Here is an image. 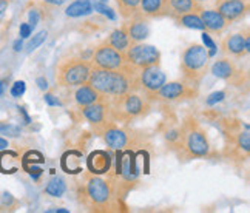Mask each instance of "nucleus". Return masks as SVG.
<instances>
[{
    "instance_id": "10",
    "label": "nucleus",
    "mask_w": 250,
    "mask_h": 213,
    "mask_svg": "<svg viewBox=\"0 0 250 213\" xmlns=\"http://www.w3.org/2000/svg\"><path fill=\"white\" fill-rule=\"evenodd\" d=\"M196 93L198 90L191 88V86L186 85L184 82H166L153 96H156L161 101L173 102L179 99L193 98V96H196Z\"/></svg>"
},
{
    "instance_id": "41",
    "label": "nucleus",
    "mask_w": 250,
    "mask_h": 213,
    "mask_svg": "<svg viewBox=\"0 0 250 213\" xmlns=\"http://www.w3.org/2000/svg\"><path fill=\"white\" fill-rule=\"evenodd\" d=\"M6 9H8V0H0V21L5 17Z\"/></svg>"
},
{
    "instance_id": "8",
    "label": "nucleus",
    "mask_w": 250,
    "mask_h": 213,
    "mask_svg": "<svg viewBox=\"0 0 250 213\" xmlns=\"http://www.w3.org/2000/svg\"><path fill=\"white\" fill-rule=\"evenodd\" d=\"M125 65L124 54L114 50L107 42H104L101 46L96 48L91 59L93 68H102V70H119Z\"/></svg>"
},
{
    "instance_id": "9",
    "label": "nucleus",
    "mask_w": 250,
    "mask_h": 213,
    "mask_svg": "<svg viewBox=\"0 0 250 213\" xmlns=\"http://www.w3.org/2000/svg\"><path fill=\"white\" fill-rule=\"evenodd\" d=\"M166 73L159 68V65H151L139 70V88H142L150 96L155 94L166 84Z\"/></svg>"
},
{
    "instance_id": "23",
    "label": "nucleus",
    "mask_w": 250,
    "mask_h": 213,
    "mask_svg": "<svg viewBox=\"0 0 250 213\" xmlns=\"http://www.w3.org/2000/svg\"><path fill=\"white\" fill-rule=\"evenodd\" d=\"M105 42H107L110 46H113L114 50H118L119 53H124L125 50H127L131 42H130V37H128L127 26H125V23H124L122 28H119V30H114Z\"/></svg>"
},
{
    "instance_id": "38",
    "label": "nucleus",
    "mask_w": 250,
    "mask_h": 213,
    "mask_svg": "<svg viewBox=\"0 0 250 213\" xmlns=\"http://www.w3.org/2000/svg\"><path fill=\"white\" fill-rule=\"evenodd\" d=\"M28 173H30V175L34 178V179H37V178H39L41 175H42V169H39V167H34V164H33V166H31V164H30V166H25L23 167Z\"/></svg>"
},
{
    "instance_id": "18",
    "label": "nucleus",
    "mask_w": 250,
    "mask_h": 213,
    "mask_svg": "<svg viewBox=\"0 0 250 213\" xmlns=\"http://www.w3.org/2000/svg\"><path fill=\"white\" fill-rule=\"evenodd\" d=\"M102 134H104L105 144H107L108 147L113 149V150H122L128 142L127 133H125L124 130H121V128H118V127H114L113 122L108 125V127H105L102 130Z\"/></svg>"
},
{
    "instance_id": "11",
    "label": "nucleus",
    "mask_w": 250,
    "mask_h": 213,
    "mask_svg": "<svg viewBox=\"0 0 250 213\" xmlns=\"http://www.w3.org/2000/svg\"><path fill=\"white\" fill-rule=\"evenodd\" d=\"M211 74L218 79H223L232 85H236L243 81V71L238 68L232 59H219L210 68Z\"/></svg>"
},
{
    "instance_id": "7",
    "label": "nucleus",
    "mask_w": 250,
    "mask_h": 213,
    "mask_svg": "<svg viewBox=\"0 0 250 213\" xmlns=\"http://www.w3.org/2000/svg\"><path fill=\"white\" fill-rule=\"evenodd\" d=\"M122 54L125 64H128L136 70H142L146 66H151V65H159L161 61V53L156 46L146 45L141 42L130 43Z\"/></svg>"
},
{
    "instance_id": "35",
    "label": "nucleus",
    "mask_w": 250,
    "mask_h": 213,
    "mask_svg": "<svg viewBox=\"0 0 250 213\" xmlns=\"http://www.w3.org/2000/svg\"><path fill=\"white\" fill-rule=\"evenodd\" d=\"M224 98H226V91H215V93H211L208 96L206 104L207 105H215V104H218L221 101H224Z\"/></svg>"
},
{
    "instance_id": "19",
    "label": "nucleus",
    "mask_w": 250,
    "mask_h": 213,
    "mask_svg": "<svg viewBox=\"0 0 250 213\" xmlns=\"http://www.w3.org/2000/svg\"><path fill=\"white\" fill-rule=\"evenodd\" d=\"M249 36L243 34H232L226 37L223 41V50L230 57H241L243 54H247L246 51V41Z\"/></svg>"
},
{
    "instance_id": "20",
    "label": "nucleus",
    "mask_w": 250,
    "mask_h": 213,
    "mask_svg": "<svg viewBox=\"0 0 250 213\" xmlns=\"http://www.w3.org/2000/svg\"><path fill=\"white\" fill-rule=\"evenodd\" d=\"M125 26H127V33L131 43L144 42L150 34V28L144 19H134V21L125 23Z\"/></svg>"
},
{
    "instance_id": "21",
    "label": "nucleus",
    "mask_w": 250,
    "mask_h": 213,
    "mask_svg": "<svg viewBox=\"0 0 250 213\" xmlns=\"http://www.w3.org/2000/svg\"><path fill=\"white\" fill-rule=\"evenodd\" d=\"M138 11L142 17L166 16V0H139Z\"/></svg>"
},
{
    "instance_id": "28",
    "label": "nucleus",
    "mask_w": 250,
    "mask_h": 213,
    "mask_svg": "<svg viewBox=\"0 0 250 213\" xmlns=\"http://www.w3.org/2000/svg\"><path fill=\"white\" fill-rule=\"evenodd\" d=\"M116 3H118V8H119L122 17H125V19L136 14L138 8H139V0H116Z\"/></svg>"
},
{
    "instance_id": "2",
    "label": "nucleus",
    "mask_w": 250,
    "mask_h": 213,
    "mask_svg": "<svg viewBox=\"0 0 250 213\" xmlns=\"http://www.w3.org/2000/svg\"><path fill=\"white\" fill-rule=\"evenodd\" d=\"M173 149H178L179 159H195L206 158L210 151V144L207 134L196 119L187 118L178 128V139L171 144Z\"/></svg>"
},
{
    "instance_id": "36",
    "label": "nucleus",
    "mask_w": 250,
    "mask_h": 213,
    "mask_svg": "<svg viewBox=\"0 0 250 213\" xmlns=\"http://www.w3.org/2000/svg\"><path fill=\"white\" fill-rule=\"evenodd\" d=\"M203 41H204V43H206V48H208L207 51H208L210 57H211V56H215V53H216V45H215V42L210 39V36H208L207 31H204V34H203Z\"/></svg>"
},
{
    "instance_id": "14",
    "label": "nucleus",
    "mask_w": 250,
    "mask_h": 213,
    "mask_svg": "<svg viewBox=\"0 0 250 213\" xmlns=\"http://www.w3.org/2000/svg\"><path fill=\"white\" fill-rule=\"evenodd\" d=\"M118 166H116V173L118 176H122L125 181H134L138 176V166H136V159H134V154L130 151L121 153L118 150Z\"/></svg>"
},
{
    "instance_id": "45",
    "label": "nucleus",
    "mask_w": 250,
    "mask_h": 213,
    "mask_svg": "<svg viewBox=\"0 0 250 213\" xmlns=\"http://www.w3.org/2000/svg\"><path fill=\"white\" fill-rule=\"evenodd\" d=\"M19 111H21L22 114H23V119H25V124H30L31 122V119H30V116L26 114V111H25V108L23 106H19Z\"/></svg>"
},
{
    "instance_id": "15",
    "label": "nucleus",
    "mask_w": 250,
    "mask_h": 213,
    "mask_svg": "<svg viewBox=\"0 0 250 213\" xmlns=\"http://www.w3.org/2000/svg\"><path fill=\"white\" fill-rule=\"evenodd\" d=\"M199 17H201V21H203L204 30L211 34L223 33L229 23L223 16H221L218 11H213V9H201Z\"/></svg>"
},
{
    "instance_id": "5",
    "label": "nucleus",
    "mask_w": 250,
    "mask_h": 213,
    "mask_svg": "<svg viewBox=\"0 0 250 213\" xmlns=\"http://www.w3.org/2000/svg\"><path fill=\"white\" fill-rule=\"evenodd\" d=\"M91 70V62L81 59V57L62 59L56 65V82L62 86H68V88L79 86L88 82Z\"/></svg>"
},
{
    "instance_id": "32",
    "label": "nucleus",
    "mask_w": 250,
    "mask_h": 213,
    "mask_svg": "<svg viewBox=\"0 0 250 213\" xmlns=\"http://www.w3.org/2000/svg\"><path fill=\"white\" fill-rule=\"evenodd\" d=\"M43 156L39 151H28L23 159H22V166H30V164H36V162H43Z\"/></svg>"
},
{
    "instance_id": "13",
    "label": "nucleus",
    "mask_w": 250,
    "mask_h": 213,
    "mask_svg": "<svg viewBox=\"0 0 250 213\" xmlns=\"http://www.w3.org/2000/svg\"><path fill=\"white\" fill-rule=\"evenodd\" d=\"M218 13L223 16L229 23L241 19L247 13V3L244 0H218Z\"/></svg>"
},
{
    "instance_id": "1",
    "label": "nucleus",
    "mask_w": 250,
    "mask_h": 213,
    "mask_svg": "<svg viewBox=\"0 0 250 213\" xmlns=\"http://www.w3.org/2000/svg\"><path fill=\"white\" fill-rule=\"evenodd\" d=\"M86 84L104 98H116L139 88V70L133 68L128 64L119 70L93 68Z\"/></svg>"
},
{
    "instance_id": "29",
    "label": "nucleus",
    "mask_w": 250,
    "mask_h": 213,
    "mask_svg": "<svg viewBox=\"0 0 250 213\" xmlns=\"http://www.w3.org/2000/svg\"><path fill=\"white\" fill-rule=\"evenodd\" d=\"M0 134H5L9 138H19L22 134L21 127H17L14 124H8V122H0Z\"/></svg>"
},
{
    "instance_id": "37",
    "label": "nucleus",
    "mask_w": 250,
    "mask_h": 213,
    "mask_svg": "<svg viewBox=\"0 0 250 213\" xmlns=\"http://www.w3.org/2000/svg\"><path fill=\"white\" fill-rule=\"evenodd\" d=\"M2 204L5 206V207H13L14 204H16V199H14V196L11 195V193H8V192H5L3 195H2Z\"/></svg>"
},
{
    "instance_id": "43",
    "label": "nucleus",
    "mask_w": 250,
    "mask_h": 213,
    "mask_svg": "<svg viewBox=\"0 0 250 213\" xmlns=\"http://www.w3.org/2000/svg\"><path fill=\"white\" fill-rule=\"evenodd\" d=\"M22 48H23V42L21 41V39H17V41L13 43V50L19 53V51H22Z\"/></svg>"
},
{
    "instance_id": "34",
    "label": "nucleus",
    "mask_w": 250,
    "mask_h": 213,
    "mask_svg": "<svg viewBox=\"0 0 250 213\" xmlns=\"http://www.w3.org/2000/svg\"><path fill=\"white\" fill-rule=\"evenodd\" d=\"M25 90H26L25 82L23 81H17L11 86V96H13V98H21V96H23Z\"/></svg>"
},
{
    "instance_id": "42",
    "label": "nucleus",
    "mask_w": 250,
    "mask_h": 213,
    "mask_svg": "<svg viewBox=\"0 0 250 213\" xmlns=\"http://www.w3.org/2000/svg\"><path fill=\"white\" fill-rule=\"evenodd\" d=\"M36 84H37V86H39L42 91H45L48 88V82H46V79H43V77H37Z\"/></svg>"
},
{
    "instance_id": "27",
    "label": "nucleus",
    "mask_w": 250,
    "mask_h": 213,
    "mask_svg": "<svg viewBox=\"0 0 250 213\" xmlns=\"http://www.w3.org/2000/svg\"><path fill=\"white\" fill-rule=\"evenodd\" d=\"M65 192H66V184L59 176H54L53 179L48 181L45 187V193L48 196H53V198H61Z\"/></svg>"
},
{
    "instance_id": "16",
    "label": "nucleus",
    "mask_w": 250,
    "mask_h": 213,
    "mask_svg": "<svg viewBox=\"0 0 250 213\" xmlns=\"http://www.w3.org/2000/svg\"><path fill=\"white\" fill-rule=\"evenodd\" d=\"M86 167L93 175H104L111 167V156L104 150H96L86 158Z\"/></svg>"
},
{
    "instance_id": "30",
    "label": "nucleus",
    "mask_w": 250,
    "mask_h": 213,
    "mask_svg": "<svg viewBox=\"0 0 250 213\" xmlns=\"http://www.w3.org/2000/svg\"><path fill=\"white\" fill-rule=\"evenodd\" d=\"M46 36H48V33L45 30L43 31H39L36 36H33V39L26 45V51L28 53H33L34 50H37V48H39L46 41Z\"/></svg>"
},
{
    "instance_id": "17",
    "label": "nucleus",
    "mask_w": 250,
    "mask_h": 213,
    "mask_svg": "<svg viewBox=\"0 0 250 213\" xmlns=\"http://www.w3.org/2000/svg\"><path fill=\"white\" fill-rule=\"evenodd\" d=\"M201 9L203 8L195 0H166V16L173 19L187 13H198Z\"/></svg>"
},
{
    "instance_id": "39",
    "label": "nucleus",
    "mask_w": 250,
    "mask_h": 213,
    "mask_svg": "<svg viewBox=\"0 0 250 213\" xmlns=\"http://www.w3.org/2000/svg\"><path fill=\"white\" fill-rule=\"evenodd\" d=\"M43 99H45V102L50 105V106H57V105H61V101L56 98L54 94H51V93H46L45 96H43Z\"/></svg>"
},
{
    "instance_id": "49",
    "label": "nucleus",
    "mask_w": 250,
    "mask_h": 213,
    "mask_svg": "<svg viewBox=\"0 0 250 213\" xmlns=\"http://www.w3.org/2000/svg\"><path fill=\"white\" fill-rule=\"evenodd\" d=\"M88 2H90L91 6H93V5H98V3H107L108 0H88Z\"/></svg>"
},
{
    "instance_id": "3",
    "label": "nucleus",
    "mask_w": 250,
    "mask_h": 213,
    "mask_svg": "<svg viewBox=\"0 0 250 213\" xmlns=\"http://www.w3.org/2000/svg\"><path fill=\"white\" fill-rule=\"evenodd\" d=\"M210 54L203 45H190L181 54L179 68L182 73V82L198 90V85L204 79L208 68Z\"/></svg>"
},
{
    "instance_id": "50",
    "label": "nucleus",
    "mask_w": 250,
    "mask_h": 213,
    "mask_svg": "<svg viewBox=\"0 0 250 213\" xmlns=\"http://www.w3.org/2000/svg\"><path fill=\"white\" fill-rule=\"evenodd\" d=\"M195 2H198V3H201V2H207V0H195Z\"/></svg>"
},
{
    "instance_id": "40",
    "label": "nucleus",
    "mask_w": 250,
    "mask_h": 213,
    "mask_svg": "<svg viewBox=\"0 0 250 213\" xmlns=\"http://www.w3.org/2000/svg\"><path fill=\"white\" fill-rule=\"evenodd\" d=\"M33 33V28L28 23H21V37L22 39H28Z\"/></svg>"
},
{
    "instance_id": "22",
    "label": "nucleus",
    "mask_w": 250,
    "mask_h": 213,
    "mask_svg": "<svg viewBox=\"0 0 250 213\" xmlns=\"http://www.w3.org/2000/svg\"><path fill=\"white\" fill-rule=\"evenodd\" d=\"M104 96H101L98 91H96L93 86H90L88 84H82L78 86V90L74 93V99H76V104L81 105V106H85V105H90L96 101L102 99Z\"/></svg>"
},
{
    "instance_id": "12",
    "label": "nucleus",
    "mask_w": 250,
    "mask_h": 213,
    "mask_svg": "<svg viewBox=\"0 0 250 213\" xmlns=\"http://www.w3.org/2000/svg\"><path fill=\"white\" fill-rule=\"evenodd\" d=\"M110 114V108L107 102L102 99L96 101L90 105H85L82 106V116L88 121L91 125H94V127H99V128H105L107 125H105V122H107V118Z\"/></svg>"
},
{
    "instance_id": "48",
    "label": "nucleus",
    "mask_w": 250,
    "mask_h": 213,
    "mask_svg": "<svg viewBox=\"0 0 250 213\" xmlns=\"http://www.w3.org/2000/svg\"><path fill=\"white\" fill-rule=\"evenodd\" d=\"M6 149H8V141L0 138V150H6Z\"/></svg>"
},
{
    "instance_id": "46",
    "label": "nucleus",
    "mask_w": 250,
    "mask_h": 213,
    "mask_svg": "<svg viewBox=\"0 0 250 213\" xmlns=\"http://www.w3.org/2000/svg\"><path fill=\"white\" fill-rule=\"evenodd\" d=\"M48 213H68V210H66V209H62V207H59V209H48L46 210Z\"/></svg>"
},
{
    "instance_id": "44",
    "label": "nucleus",
    "mask_w": 250,
    "mask_h": 213,
    "mask_svg": "<svg viewBox=\"0 0 250 213\" xmlns=\"http://www.w3.org/2000/svg\"><path fill=\"white\" fill-rule=\"evenodd\" d=\"M43 2L48 5H53V6H61L66 2V0H43Z\"/></svg>"
},
{
    "instance_id": "25",
    "label": "nucleus",
    "mask_w": 250,
    "mask_h": 213,
    "mask_svg": "<svg viewBox=\"0 0 250 213\" xmlns=\"http://www.w3.org/2000/svg\"><path fill=\"white\" fill-rule=\"evenodd\" d=\"M93 11V6L88 0H74V2L65 9V14L68 17H83V16H88Z\"/></svg>"
},
{
    "instance_id": "31",
    "label": "nucleus",
    "mask_w": 250,
    "mask_h": 213,
    "mask_svg": "<svg viewBox=\"0 0 250 213\" xmlns=\"http://www.w3.org/2000/svg\"><path fill=\"white\" fill-rule=\"evenodd\" d=\"M93 9H94V11H98L99 14H102V16H107V17L110 19V21H116V13H114L107 3L93 5Z\"/></svg>"
},
{
    "instance_id": "4",
    "label": "nucleus",
    "mask_w": 250,
    "mask_h": 213,
    "mask_svg": "<svg viewBox=\"0 0 250 213\" xmlns=\"http://www.w3.org/2000/svg\"><path fill=\"white\" fill-rule=\"evenodd\" d=\"M113 199V189L111 186L96 175H88L85 178V184L82 186V204L90 210L101 212L108 210Z\"/></svg>"
},
{
    "instance_id": "6",
    "label": "nucleus",
    "mask_w": 250,
    "mask_h": 213,
    "mask_svg": "<svg viewBox=\"0 0 250 213\" xmlns=\"http://www.w3.org/2000/svg\"><path fill=\"white\" fill-rule=\"evenodd\" d=\"M144 110H146V102L138 94H133L130 91L114 98V104L110 108V116L114 121L128 122L141 116Z\"/></svg>"
},
{
    "instance_id": "26",
    "label": "nucleus",
    "mask_w": 250,
    "mask_h": 213,
    "mask_svg": "<svg viewBox=\"0 0 250 213\" xmlns=\"http://www.w3.org/2000/svg\"><path fill=\"white\" fill-rule=\"evenodd\" d=\"M175 21L182 26L191 28V30H204L203 21H201L198 13H187V14L178 16V17H175Z\"/></svg>"
},
{
    "instance_id": "47",
    "label": "nucleus",
    "mask_w": 250,
    "mask_h": 213,
    "mask_svg": "<svg viewBox=\"0 0 250 213\" xmlns=\"http://www.w3.org/2000/svg\"><path fill=\"white\" fill-rule=\"evenodd\" d=\"M5 91H6V81H0V98H2Z\"/></svg>"
},
{
    "instance_id": "33",
    "label": "nucleus",
    "mask_w": 250,
    "mask_h": 213,
    "mask_svg": "<svg viewBox=\"0 0 250 213\" xmlns=\"http://www.w3.org/2000/svg\"><path fill=\"white\" fill-rule=\"evenodd\" d=\"M41 17H42V14H41V11L37 8L30 9V11H28V25H30L34 30V28L37 26V23L41 22Z\"/></svg>"
},
{
    "instance_id": "24",
    "label": "nucleus",
    "mask_w": 250,
    "mask_h": 213,
    "mask_svg": "<svg viewBox=\"0 0 250 213\" xmlns=\"http://www.w3.org/2000/svg\"><path fill=\"white\" fill-rule=\"evenodd\" d=\"M81 158H82V154L78 153V151H73V150L66 151L62 156V161H61V166H62L63 171H66V173H79V171H82Z\"/></svg>"
}]
</instances>
